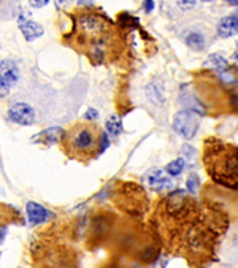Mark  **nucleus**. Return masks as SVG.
<instances>
[{"instance_id": "1", "label": "nucleus", "mask_w": 238, "mask_h": 268, "mask_svg": "<svg viewBox=\"0 0 238 268\" xmlns=\"http://www.w3.org/2000/svg\"><path fill=\"white\" fill-rule=\"evenodd\" d=\"M157 219L169 246L194 265L203 266L213 259L215 246L229 226V219L221 210L199 203L181 189L162 200Z\"/></svg>"}, {"instance_id": "2", "label": "nucleus", "mask_w": 238, "mask_h": 268, "mask_svg": "<svg viewBox=\"0 0 238 268\" xmlns=\"http://www.w3.org/2000/svg\"><path fill=\"white\" fill-rule=\"evenodd\" d=\"M203 165L210 178L227 189H238V146L216 137L203 141Z\"/></svg>"}, {"instance_id": "3", "label": "nucleus", "mask_w": 238, "mask_h": 268, "mask_svg": "<svg viewBox=\"0 0 238 268\" xmlns=\"http://www.w3.org/2000/svg\"><path fill=\"white\" fill-rule=\"evenodd\" d=\"M105 140V133L92 123L80 121L70 126L61 137L62 150L72 159L89 160L103 151L102 141Z\"/></svg>"}, {"instance_id": "4", "label": "nucleus", "mask_w": 238, "mask_h": 268, "mask_svg": "<svg viewBox=\"0 0 238 268\" xmlns=\"http://www.w3.org/2000/svg\"><path fill=\"white\" fill-rule=\"evenodd\" d=\"M200 80H203V86L197 84V91L202 97V102L205 100L208 107H221L222 99H229V92L226 89H222L218 78H215L213 75H203V78Z\"/></svg>"}, {"instance_id": "5", "label": "nucleus", "mask_w": 238, "mask_h": 268, "mask_svg": "<svg viewBox=\"0 0 238 268\" xmlns=\"http://www.w3.org/2000/svg\"><path fill=\"white\" fill-rule=\"evenodd\" d=\"M199 126H200V119L196 114V111L183 110V111H178L173 117V130L186 140L194 138V135L199 130Z\"/></svg>"}, {"instance_id": "6", "label": "nucleus", "mask_w": 238, "mask_h": 268, "mask_svg": "<svg viewBox=\"0 0 238 268\" xmlns=\"http://www.w3.org/2000/svg\"><path fill=\"white\" fill-rule=\"evenodd\" d=\"M183 40L191 50L203 51L210 44V35L208 31L202 26H191L183 32Z\"/></svg>"}, {"instance_id": "7", "label": "nucleus", "mask_w": 238, "mask_h": 268, "mask_svg": "<svg viewBox=\"0 0 238 268\" xmlns=\"http://www.w3.org/2000/svg\"><path fill=\"white\" fill-rule=\"evenodd\" d=\"M7 116L11 123L18 126H32L35 123V111L34 108L24 102H16L8 108Z\"/></svg>"}, {"instance_id": "8", "label": "nucleus", "mask_w": 238, "mask_h": 268, "mask_svg": "<svg viewBox=\"0 0 238 268\" xmlns=\"http://www.w3.org/2000/svg\"><path fill=\"white\" fill-rule=\"evenodd\" d=\"M145 180L148 183V186H150L154 192H163L167 190L173 186V181L172 178L165 175V172H162L159 168H153L146 173Z\"/></svg>"}, {"instance_id": "9", "label": "nucleus", "mask_w": 238, "mask_h": 268, "mask_svg": "<svg viewBox=\"0 0 238 268\" xmlns=\"http://www.w3.org/2000/svg\"><path fill=\"white\" fill-rule=\"evenodd\" d=\"M0 80H2L10 89L19 81V67L18 64L11 61V59H5L0 62Z\"/></svg>"}, {"instance_id": "10", "label": "nucleus", "mask_w": 238, "mask_h": 268, "mask_svg": "<svg viewBox=\"0 0 238 268\" xmlns=\"http://www.w3.org/2000/svg\"><path fill=\"white\" fill-rule=\"evenodd\" d=\"M26 211H27V219L32 226L41 224V222L51 219L54 214L51 211H48L43 205L37 203V202H29L26 205Z\"/></svg>"}, {"instance_id": "11", "label": "nucleus", "mask_w": 238, "mask_h": 268, "mask_svg": "<svg viewBox=\"0 0 238 268\" xmlns=\"http://www.w3.org/2000/svg\"><path fill=\"white\" fill-rule=\"evenodd\" d=\"M146 97L154 107H162L165 103V84L159 80H153L145 89Z\"/></svg>"}, {"instance_id": "12", "label": "nucleus", "mask_w": 238, "mask_h": 268, "mask_svg": "<svg viewBox=\"0 0 238 268\" xmlns=\"http://www.w3.org/2000/svg\"><path fill=\"white\" fill-rule=\"evenodd\" d=\"M216 34L221 38H229V37L238 34V11L233 13V14H230V16L222 18L218 22Z\"/></svg>"}, {"instance_id": "13", "label": "nucleus", "mask_w": 238, "mask_h": 268, "mask_svg": "<svg viewBox=\"0 0 238 268\" xmlns=\"http://www.w3.org/2000/svg\"><path fill=\"white\" fill-rule=\"evenodd\" d=\"M19 29H21V32H22V35L27 41H34L35 38L43 35V27L35 21H29V19L21 18L19 19Z\"/></svg>"}, {"instance_id": "14", "label": "nucleus", "mask_w": 238, "mask_h": 268, "mask_svg": "<svg viewBox=\"0 0 238 268\" xmlns=\"http://www.w3.org/2000/svg\"><path fill=\"white\" fill-rule=\"evenodd\" d=\"M203 67L205 68H215L216 73H219V75H221V73H224L226 70H229V62L222 56H219V54H211L205 61Z\"/></svg>"}, {"instance_id": "15", "label": "nucleus", "mask_w": 238, "mask_h": 268, "mask_svg": "<svg viewBox=\"0 0 238 268\" xmlns=\"http://www.w3.org/2000/svg\"><path fill=\"white\" fill-rule=\"evenodd\" d=\"M62 133H64V130H62L61 127H53V129H46L44 132H41L37 138H38V140H41L43 143L51 144V143H56V141L61 140Z\"/></svg>"}, {"instance_id": "16", "label": "nucleus", "mask_w": 238, "mask_h": 268, "mask_svg": "<svg viewBox=\"0 0 238 268\" xmlns=\"http://www.w3.org/2000/svg\"><path fill=\"white\" fill-rule=\"evenodd\" d=\"M110 229V222L105 219V217H96L92 221V229H91V233L94 238H100L103 233H107Z\"/></svg>"}, {"instance_id": "17", "label": "nucleus", "mask_w": 238, "mask_h": 268, "mask_svg": "<svg viewBox=\"0 0 238 268\" xmlns=\"http://www.w3.org/2000/svg\"><path fill=\"white\" fill-rule=\"evenodd\" d=\"M184 159H181V157H178V159H175V160H172L169 165L165 167V172L169 173V175H172V176H178V175H181L183 173V170H184Z\"/></svg>"}, {"instance_id": "18", "label": "nucleus", "mask_w": 238, "mask_h": 268, "mask_svg": "<svg viewBox=\"0 0 238 268\" xmlns=\"http://www.w3.org/2000/svg\"><path fill=\"white\" fill-rule=\"evenodd\" d=\"M107 130L111 133L113 137L119 135L123 132V123H121V117L117 116H110L108 121H107Z\"/></svg>"}, {"instance_id": "19", "label": "nucleus", "mask_w": 238, "mask_h": 268, "mask_svg": "<svg viewBox=\"0 0 238 268\" xmlns=\"http://www.w3.org/2000/svg\"><path fill=\"white\" fill-rule=\"evenodd\" d=\"M199 186H200L199 176H197L196 173L189 175V178H187V189H189V192H191V196H194V193H197Z\"/></svg>"}, {"instance_id": "20", "label": "nucleus", "mask_w": 238, "mask_h": 268, "mask_svg": "<svg viewBox=\"0 0 238 268\" xmlns=\"http://www.w3.org/2000/svg\"><path fill=\"white\" fill-rule=\"evenodd\" d=\"M4 219H11V210L8 205H0V222Z\"/></svg>"}, {"instance_id": "21", "label": "nucleus", "mask_w": 238, "mask_h": 268, "mask_svg": "<svg viewBox=\"0 0 238 268\" xmlns=\"http://www.w3.org/2000/svg\"><path fill=\"white\" fill-rule=\"evenodd\" d=\"M10 94V87L2 81V80H0V99H2V97H7Z\"/></svg>"}, {"instance_id": "22", "label": "nucleus", "mask_w": 238, "mask_h": 268, "mask_svg": "<svg viewBox=\"0 0 238 268\" xmlns=\"http://www.w3.org/2000/svg\"><path fill=\"white\" fill-rule=\"evenodd\" d=\"M84 117H86V119H96V117H97V111L92 110V108H91V110H87L86 114H84Z\"/></svg>"}, {"instance_id": "23", "label": "nucleus", "mask_w": 238, "mask_h": 268, "mask_svg": "<svg viewBox=\"0 0 238 268\" xmlns=\"http://www.w3.org/2000/svg\"><path fill=\"white\" fill-rule=\"evenodd\" d=\"M5 235H7V227L5 226H0V241H4Z\"/></svg>"}, {"instance_id": "24", "label": "nucleus", "mask_w": 238, "mask_h": 268, "mask_svg": "<svg viewBox=\"0 0 238 268\" xmlns=\"http://www.w3.org/2000/svg\"><path fill=\"white\" fill-rule=\"evenodd\" d=\"M145 8H146V11H151L154 8V4L153 2H145Z\"/></svg>"}]
</instances>
